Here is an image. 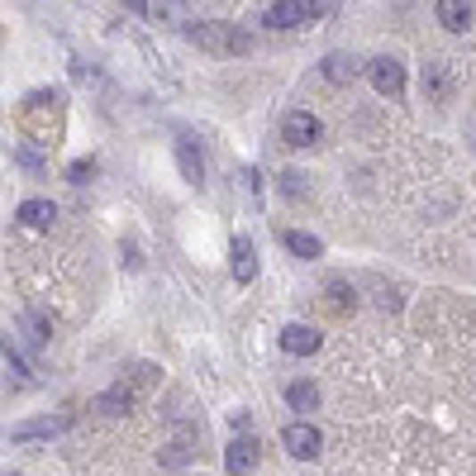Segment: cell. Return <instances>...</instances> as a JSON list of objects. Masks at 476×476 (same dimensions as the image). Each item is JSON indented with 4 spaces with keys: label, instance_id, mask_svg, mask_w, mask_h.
Segmentation results:
<instances>
[{
    "label": "cell",
    "instance_id": "cell-9",
    "mask_svg": "<svg viewBox=\"0 0 476 476\" xmlns=\"http://www.w3.org/2000/svg\"><path fill=\"white\" fill-rule=\"evenodd\" d=\"M229 267H234V282H238V286H248V282L258 276V248H253V238H243V234L234 238V248H229Z\"/></svg>",
    "mask_w": 476,
    "mask_h": 476
},
{
    "label": "cell",
    "instance_id": "cell-2",
    "mask_svg": "<svg viewBox=\"0 0 476 476\" xmlns=\"http://www.w3.org/2000/svg\"><path fill=\"white\" fill-rule=\"evenodd\" d=\"M186 38L201 53H215V58H238V53L253 48V38H248L238 24H224V20H209V24H186Z\"/></svg>",
    "mask_w": 476,
    "mask_h": 476
},
{
    "label": "cell",
    "instance_id": "cell-6",
    "mask_svg": "<svg viewBox=\"0 0 476 476\" xmlns=\"http://www.w3.org/2000/svg\"><path fill=\"white\" fill-rule=\"evenodd\" d=\"M282 447H286L291 457L310 462V457H319L324 439H319V429H315V424H286V429H282Z\"/></svg>",
    "mask_w": 476,
    "mask_h": 476
},
{
    "label": "cell",
    "instance_id": "cell-17",
    "mask_svg": "<svg viewBox=\"0 0 476 476\" xmlns=\"http://www.w3.org/2000/svg\"><path fill=\"white\" fill-rule=\"evenodd\" d=\"M286 405H291V410H300V414H315L319 410V386L315 382H291L286 386Z\"/></svg>",
    "mask_w": 476,
    "mask_h": 476
},
{
    "label": "cell",
    "instance_id": "cell-5",
    "mask_svg": "<svg viewBox=\"0 0 476 476\" xmlns=\"http://www.w3.org/2000/svg\"><path fill=\"white\" fill-rule=\"evenodd\" d=\"M72 429V414H38V419H24V424L10 429L15 443H34V439H58V433Z\"/></svg>",
    "mask_w": 476,
    "mask_h": 476
},
{
    "label": "cell",
    "instance_id": "cell-14",
    "mask_svg": "<svg viewBox=\"0 0 476 476\" xmlns=\"http://www.w3.org/2000/svg\"><path fill=\"white\" fill-rule=\"evenodd\" d=\"M186 457H195V429L191 424H176L172 443L162 447V467H181Z\"/></svg>",
    "mask_w": 476,
    "mask_h": 476
},
{
    "label": "cell",
    "instance_id": "cell-21",
    "mask_svg": "<svg viewBox=\"0 0 476 476\" xmlns=\"http://www.w3.org/2000/svg\"><path fill=\"white\" fill-rule=\"evenodd\" d=\"M91 176H95V158H77L72 167H67V181H72V186H86Z\"/></svg>",
    "mask_w": 476,
    "mask_h": 476
},
{
    "label": "cell",
    "instance_id": "cell-16",
    "mask_svg": "<svg viewBox=\"0 0 476 476\" xmlns=\"http://www.w3.org/2000/svg\"><path fill=\"white\" fill-rule=\"evenodd\" d=\"M424 95H429L433 105H443L447 95H453V81H447V67L443 62H429L424 67Z\"/></svg>",
    "mask_w": 476,
    "mask_h": 476
},
{
    "label": "cell",
    "instance_id": "cell-23",
    "mask_svg": "<svg viewBox=\"0 0 476 476\" xmlns=\"http://www.w3.org/2000/svg\"><path fill=\"white\" fill-rule=\"evenodd\" d=\"M129 382H134V390H148L152 382H158V367H148V362H138V367H129Z\"/></svg>",
    "mask_w": 476,
    "mask_h": 476
},
{
    "label": "cell",
    "instance_id": "cell-15",
    "mask_svg": "<svg viewBox=\"0 0 476 476\" xmlns=\"http://www.w3.org/2000/svg\"><path fill=\"white\" fill-rule=\"evenodd\" d=\"M15 219L24 224V229H53L58 205H53V201H24V205L15 209Z\"/></svg>",
    "mask_w": 476,
    "mask_h": 476
},
{
    "label": "cell",
    "instance_id": "cell-10",
    "mask_svg": "<svg viewBox=\"0 0 476 476\" xmlns=\"http://www.w3.org/2000/svg\"><path fill=\"white\" fill-rule=\"evenodd\" d=\"M319 343H324V339H319L310 324H286L282 329V348L291 357H310V353H319Z\"/></svg>",
    "mask_w": 476,
    "mask_h": 476
},
{
    "label": "cell",
    "instance_id": "cell-3",
    "mask_svg": "<svg viewBox=\"0 0 476 476\" xmlns=\"http://www.w3.org/2000/svg\"><path fill=\"white\" fill-rule=\"evenodd\" d=\"M319 10H324V0H276L267 15H262V24L267 29H296V24L315 20Z\"/></svg>",
    "mask_w": 476,
    "mask_h": 476
},
{
    "label": "cell",
    "instance_id": "cell-1",
    "mask_svg": "<svg viewBox=\"0 0 476 476\" xmlns=\"http://www.w3.org/2000/svg\"><path fill=\"white\" fill-rule=\"evenodd\" d=\"M20 124L38 148H53L62 138V91H34L20 105Z\"/></svg>",
    "mask_w": 476,
    "mask_h": 476
},
{
    "label": "cell",
    "instance_id": "cell-12",
    "mask_svg": "<svg viewBox=\"0 0 476 476\" xmlns=\"http://www.w3.org/2000/svg\"><path fill=\"white\" fill-rule=\"evenodd\" d=\"M319 72H324V81H333V86H348V81L362 77V62L348 58V53H329V58L319 62Z\"/></svg>",
    "mask_w": 476,
    "mask_h": 476
},
{
    "label": "cell",
    "instance_id": "cell-7",
    "mask_svg": "<svg viewBox=\"0 0 476 476\" xmlns=\"http://www.w3.org/2000/svg\"><path fill=\"white\" fill-rule=\"evenodd\" d=\"M258 457H262V443L253 439V433H243V439H234L229 453H224V472H229V476H248L258 467Z\"/></svg>",
    "mask_w": 476,
    "mask_h": 476
},
{
    "label": "cell",
    "instance_id": "cell-24",
    "mask_svg": "<svg viewBox=\"0 0 476 476\" xmlns=\"http://www.w3.org/2000/svg\"><path fill=\"white\" fill-rule=\"evenodd\" d=\"M243 186H248L253 201H262V176H258V167H243Z\"/></svg>",
    "mask_w": 476,
    "mask_h": 476
},
{
    "label": "cell",
    "instance_id": "cell-18",
    "mask_svg": "<svg viewBox=\"0 0 476 476\" xmlns=\"http://www.w3.org/2000/svg\"><path fill=\"white\" fill-rule=\"evenodd\" d=\"M282 243H286L296 258H319V253H324V243H319L315 234H300V229H286V234H282Z\"/></svg>",
    "mask_w": 476,
    "mask_h": 476
},
{
    "label": "cell",
    "instance_id": "cell-22",
    "mask_svg": "<svg viewBox=\"0 0 476 476\" xmlns=\"http://www.w3.org/2000/svg\"><path fill=\"white\" fill-rule=\"evenodd\" d=\"M276 186H282L291 201H305V195H310V191H305V176H300V172H282V181H276Z\"/></svg>",
    "mask_w": 476,
    "mask_h": 476
},
{
    "label": "cell",
    "instance_id": "cell-8",
    "mask_svg": "<svg viewBox=\"0 0 476 476\" xmlns=\"http://www.w3.org/2000/svg\"><path fill=\"white\" fill-rule=\"evenodd\" d=\"M367 77H372V86H376V95H396L405 91V67L396 62V58H376V62H367Z\"/></svg>",
    "mask_w": 476,
    "mask_h": 476
},
{
    "label": "cell",
    "instance_id": "cell-25",
    "mask_svg": "<svg viewBox=\"0 0 476 476\" xmlns=\"http://www.w3.org/2000/svg\"><path fill=\"white\" fill-rule=\"evenodd\" d=\"M124 5H129V10H134V15H138V20H144V15H148V0H124Z\"/></svg>",
    "mask_w": 476,
    "mask_h": 476
},
{
    "label": "cell",
    "instance_id": "cell-4",
    "mask_svg": "<svg viewBox=\"0 0 476 476\" xmlns=\"http://www.w3.org/2000/svg\"><path fill=\"white\" fill-rule=\"evenodd\" d=\"M319 138H324V124H319L310 110H291L282 119V144L286 148H315Z\"/></svg>",
    "mask_w": 476,
    "mask_h": 476
},
{
    "label": "cell",
    "instance_id": "cell-11",
    "mask_svg": "<svg viewBox=\"0 0 476 476\" xmlns=\"http://www.w3.org/2000/svg\"><path fill=\"white\" fill-rule=\"evenodd\" d=\"M176 162H181V176H186L191 186H205V158H201V148H195V138H191V134H181Z\"/></svg>",
    "mask_w": 476,
    "mask_h": 476
},
{
    "label": "cell",
    "instance_id": "cell-20",
    "mask_svg": "<svg viewBox=\"0 0 476 476\" xmlns=\"http://www.w3.org/2000/svg\"><path fill=\"white\" fill-rule=\"evenodd\" d=\"M134 405V390H124V386H115V390H105L101 400H95V410H105V414H124Z\"/></svg>",
    "mask_w": 476,
    "mask_h": 476
},
{
    "label": "cell",
    "instance_id": "cell-19",
    "mask_svg": "<svg viewBox=\"0 0 476 476\" xmlns=\"http://www.w3.org/2000/svg\"><path fill=\"white\" fill-rule=\"evenodd\" d=\"M324 291H329V305H333V310H339V315H348V310H357V291H353V286H348V282H343V276H333V282H329Z\"/></svg>",
    "mask_w": 476,
    "mask_h": 476
},
{
    "label": "cell",
    "instance_id": "cell-13",
    "mask_svg": "<svg viewBox=\"0 0 476 476\" xmlns=\"http://www.w3.org/2000/svg\"><path fill=\"white\" fill-rule=\"evenodd\" d=\"M439 24L447 34H467L472 29V0H439Z\"/></svg>",
    "mask_w": 476,
    "mask_h": 476
}]
</instances>
